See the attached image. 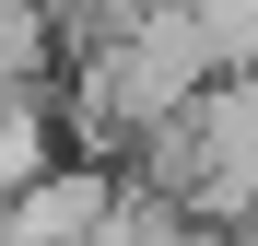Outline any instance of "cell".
<instances>
[{"label":"cell","instance_id":"1","mask_svg":"<svg viewBox=\"0 0 258 246\" xmlns=\"http://www.w3.org/2000/svg\"><path fill=\"white\" fill-rule=\"evenodd\" d=\"M106 211H117V164L59 152L47 176H35L12 211H0V246H94V234H106Z\"/></svg>","mask_w":258,"mask_h":246},{"label":"cell","instance_id":"2","mask_svg":"<svg viewBox=\"0 0 258 246\" xmlns=\"http://www.w3.org/2000/svg\"><path fill=\"white\" fill-rule=\"evenodd\" d=\"M59 141H71V129H59L47 94H0V211H12V199L59 164Z\"/></svg>","mask_w":258,"mask_h":246}]
</instances>
